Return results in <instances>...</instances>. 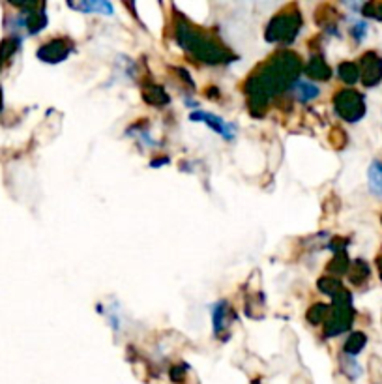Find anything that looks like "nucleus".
I'll return each instance as SVG.
<instances>
[{
    "mask_svg": "<svg viewBox=\"0 0 382 384\" xmlns=\"http://www.w3.org/2000/svg\"><path fill=\"white\" fill-rule=\"evenodd\" d=\"M371 186L375 192L382 193V167H378V163L371 169Z\"/></svg>",
    "mask_w": 382,
    "mask_h": 384,
    "instance_id": "1",
    "label": "nucleus"
}]
</instances>
